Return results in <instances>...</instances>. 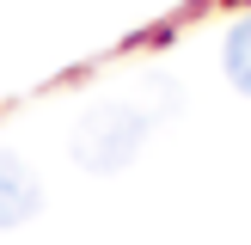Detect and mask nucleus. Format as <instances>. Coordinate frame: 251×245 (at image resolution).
Instances as JSON below:
<instances>
[{"instance_id": "2", "label": "nucleus", "mask_w": 251, "mask_h": 245, "mask_svg": "<svg viewBox=\"0 0 251 245\" xmlns=\"http://www.w3.org/2000/svg\"><path fill=\"white\" fill-rule=\"evenodd\" d=\"M37 208H43V178H37L12 147H0V233L37 220Z\"/></svg>"}, {"instance_id": "1", "label": "nucleus", "mask_w": 251, "mask_h": 245, "mask_svg": "<svg viewBox=\"0 0 251 245\" xmlns=\"http://www.w3.org/2000/svg\"><path fill=\"white\" fill-rule=\"evenodd\" d=\"M147 141V110L141 104H123V98H104V104H92L80 122H74V166L98 172V178H110V172L135 166V153H141Z\"/></svg>"}, {"instance_id": "3", "label": "nucleus", "mask_w": 251, "mask_h": 245, "mask_svg": "<svg viewBox=\"0 0 251 245\" xmlns=\"http://www.w3.org/2000/svg\"><path fill=\"white\" fill-rule=\"evenodd\" d=\"M221 68H227L233 92H245V98H251V19H239V24L227 31V49H221Z\"/></svg>"}]
</instances>
